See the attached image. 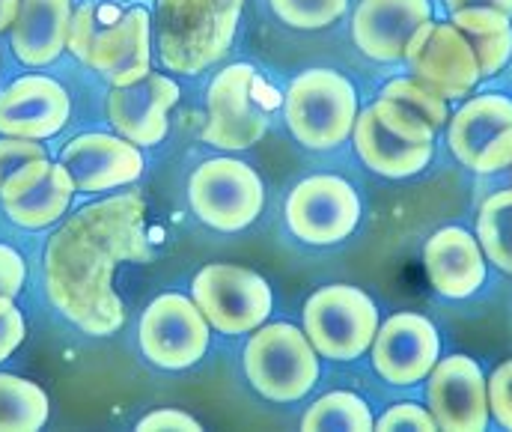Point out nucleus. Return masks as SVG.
<instances>
[{"instance_id": "1", "label": "nucleus", "mask_w": 512, "mask_h": 432, "mask_svg": "<svg viewBox=\"0 0 512 432\" xmlns=\"http://www.w3.org/2000/svg\"><path fill=\"white\" fill-rule=\"evenodd\" d=\"M149 257L146 203L140 194L126 191L90 203L48 239V298L84 334L111 337L126 322L114 272L120 263H146Z\"/></svg>"}, {"instance_id": "2", "label": "nucleus", "mask_w": 512, "mask_h": 432, "mask_svg": "<svg viewBox=\"0 0 512 432\" xmlns=\"http://www.w3.org/2000/svg\"><path fill=\"white\" fill-rule=\"evenodd\" d=\"M152 18L143 6L120 9L108 3H84L72 15L69 51L99 72L111 87H128L149 75Z\"/></svg>"}, {"instance_id": "3", "label": "nucleus", "mask_w": 512, "mask_h": 432, "mask_svg": "<svg viewBox=\"0 0 512 432\" xmlns=\"http://www.w3.org/2000/svg\"><path fill=\"white\" fill-rule=\"evenodd\" d=\"M245 0H155V39L170 72L200 75L233 45Z\"/></svg>"}, {"instance_id": "4", "label": "nucleus", "mask_w": 512, "mask_h": 432, "mask_svg": "<svg viewBox=\"0 0 512 432\" xmlns=\"http://www.w3.org/2000/svg\"><path fill=\"white\" fill-rule=\"evenodd\" d=\"M352 132L364 164L390 179L420 173L435 152V129L393 99H379L364 108Z\"/></svg>"}, {"instance_id": "5", "label": "nucleus", "mask_w": 512, "mask_h": 432, "mask_svg": "<svg viewBox=\"0 0 512 432\" xmlns=\"http://www.w3.org/2000/svg\"><path fill=\"white\" fill-rule=\"evenodd\" d=\"M286 126L307 149H334L355 129L358 93L334 69H307L298 75L283 102Z\"/></svg>"}, {"instance_id": "6", "label": "nucleus", "mask_w": 512, "mask_h": 432, "mask_svg": "<svg viewBox=\"0 0 512 432\" xmlns=\"http://www.w3.org/2000/svg\"><path fill=\"white\" fill-rule=\"evenodd\" d=\"M245 373L265 400L295 403L319 379V352L289 322L259 325L245 346Z\"/></svg>"}, {"instance_id": "7", "label": "nucleus", "mask_w": 512, "mask_h": 432, "mask_svg": "<svg viewBox=\"0 0 512 432\" xmlns=\"http://www.w3.org/2000/svg\"><path fill=\"white\" fill-rule=\"evenodd\" d=\"M379 331V310L367 292L346 284L322 287L304 304V334L331 361L361 358Z\"/></svg>"}, {"instance_id": "8", "label": "nucleus", "mask_w": 512, "mask_h": 432, "mask_svg": "<svg viewBox=\"0 0 512 432\" xmlns=\"http://www.w3.org/2000/svg\"><path fill=\"white\" fill-rule=\"evenodd\" d=\"M194 215L221 233H236L251 227L262 206L265 188L254 167L236 158H209L203 161L188 185Z\"/></svg>"}, {"instance_id": "9", "label": "nucleus", "mask_w": 512, "mask_h": 432, "mask_svg": "<svg viewBox=\"0 0 512 432\" xmlns=\"http://www.w3.org/2000/svg\"><path fill=\"white\" fill-rule=\"evenodd\" d=\"M209 319L179 292H164L149 301L140 316L137 340L149 364L161 370H188L209 349Z\"/></svg>"}, {"instance_id": "10", "label": "nucleus", "mask_w": 512, "mask_h": 432, "mask_svg": "<svg viewBox=\"0 0 512 432\" xmlns=\"http://www.w3.org/2000/svg\"><path fill=\"white\" fill-rule=\"evenodd\" d=\"M262 81L251 63H233L215 75L206 93L203 141L218 149H248L268 129V111L259 99Z\"/></svg>"}, {"instance_id": "11", "label": "nucleus", "mask_w": 512, "mask_h": 432, "mask_svg": "<svg viewBox=\"0 0 512 432\" xmlns=\"http://www.w3.org/2000/svg\"><path fill=\"white\" fill-rule=\"evenodd\" d=\"M194 304L221 334L256 331L271 313V287L262 275L233 263H212L197 272Z\"/></svg>"}, {"instance_id": "12", "label": "nucleus", "mask_w": 512, "mask_h": 432, "mask_svg": "<svg viewBox=\"0 0 512 432\" xmlns=\"http://www.w3.org/2000/svg\"><path fill=\"white\" fill-rule=\"evenodd\" d=\"M286 221L307 245H337L361 221L358 191L340 176H307L286 200Z\"/></svg>"}, {"instance_id": "13", "label": "nucleus", "mask_w": 512, "mask_h": 432, "mask_svg": "<svg viewBox=\"0 0 512 432\" xmlns=\"http://www.w3.org/2000/svg\"><path fill=\"white\" fill-rule=\"evenodd\" d=\"M405 60L417 81L432 87L444 99L471 96L477 81L483 78L477 54L471 51L468 39L453 24L426 21L408 42Z\"/></svg>"}, {"instance_id": "14", "label": "nucleus", "mask_w": 512, "mask_h": 432, "mask_svg": "<svg viewBox=\"0 0 512 432\" xmlns=\"http://www.w3.org/2000/svg\"><path fill=\"white\" fill-rule=\"evenodd\" d=\"M450 149L474 173L512 167V99L501 93L474 96L450 120Z\"/></svg>"}, {"instance_id": "15", "label": "nucleus", "mask_w": 512, "mask_h": 432, "mask_svg": "<svg viewBox=\"0 0 512 432\" xmlns=\"http://www.w3.org/2000/svg\"><path fill=\"white\" fill-rule=\"evenodd\" d=\"M75 191V179L63 161L33 158L0 185V206L12 224L42 230L69 212Z\"/></svg>"}, {"instance_id": "16", "label": "nucleus", "mask_w": 512, "mask_h": 432, "mask_svg": "<svg viewBox=\"0 0 512 432\" xmlns=\"http://www.w3.org/2000/svg\"><path fill=\"white\" fill-rule=\"evenodd\" d=\"M426 400L438 430L483 432L489 427V382L468 355H450L432 367Z\"/></svg>"}, {"instance_id": "17", "label": "nucleus", "mask_w": 512, "mask_h": 432, "mask_svg": "<svg viewBox=\"0 0 512 432\" xmlns=\"http://www.w3.org/2000/svg\"><path fill=\"white\" fill-rule=\"evenodd\" d=\"M441 340L435 325L420 313H396L376 331L373 367L384 382L408 388L423 382L438 364Z\"/></svg>"}, {"instance_id": "18", "label": "nucleus", "mask_w": 512, "mask_h": 432, "mask_svg": "<svg viewBox=\"0 0 512 432\" xmlns=\"http://www.w3.org/2000/svg\"><path fill=\"white\" fill-rule=\"evenodd\" d=\"M72 102L48 75H24L0 93V135L48 141L69 123Z\"/></svg>"}, {"instance_id": "19", "label": "nucleus", "mask_w": 512, "mask_h": 432, "mask_svg": "<svg viewBox=\"0 0 512 432\" xmlns=\"http://www.w3.org/2000/svg\"><path fill=\"white\" fill-rule=\"evenodd\" d=\"M60 161L75 179V188L84 194H102L131 185L143 173L140 146L126 141L123 135L90 132L78 135L63 146Z\"/></svg>"}, {"instance_id": "20", "label": "nucleus", "mask_w": 512, "mask_h": 432, "mask_svg": "<svg viewBox=\"0 0 512 432\" xmlns=\"http://www.w3.org/2000/svg\"><path fill=\"white\" fill-rule=\"evenodd\" d=\"M179 99L176 81L149 72L143 81L128 87H111L108 120L111 126L137 146H155L167 138V117Z\"/></svg>"}, {"instance_id": "21", "label": "nucleus", "mask_w": 512, "mask_h": 432, "mask_svg": "<svg viewBox=\"0 0 512 432\" xmlns=\"http://www.w3.org/2000/svg\"><path fill=\"white\" fill-rule=\"evenodd\" d=\"M429 18V0H361L352 18V36L370 60L393 63L405 57L411 36Z\"/></svg>"}, {"instance_id": "22", "label": "nucleus", "mask_w": 512, "mask_h": 432, "mask_svg": "<svg viewBox=\"0 0 512 432\" xmlns=\"http://www.w3.org/2000/svg\"><path fill=\"white\" fill-rule=\"evenodd\" d=\"M423 263L432 287L447 298H468L486 281V254L462 227L438 230L423 248Z\"/></svg>"}, {"instance_id": "23", "label": "nucleus", "mask_w": 512, "mask_h": 432, "mask_svg": "<svg viewBox=\"0 0 512 432\" xmlns=\"http://www.w3.org/2000/svg\"><path fill=\"white\" fill-rule=\"evenodd\" d=\"M72 0H21L9 27L12 54L24 66H48L69 48Z\"/></svg>"}, {"instance_id": "24", "label": "nucleus", "mask_w": 512, "mask_h": 432, "mask_svg": "<svg viewBox=\"0 0 512 432\" xmlns=\"http://www.w3.org/2000/svg\"><path fill=\"white\" fill-rule=\"evenodd\" d=\"M450 24L468 39L483 75H498L507 66V60L512 57L510 15L489 9V6H468V9L453 12Z\"/></svg>"}, {"instance_id": "25", "label": "nucleus", "mask_w": 512, "mask_h": 432, "mask_svg": "<svg viewBox=\"0 0 512 432\" xmlns=\"http://www.w3.org/2000/svg\"><path fill=\"white\" fill-rule=\"evenodd\" d=\"M48 394L21 376L0 373V432H36L48 424Z\"/></svg>"}, {"instance_id": "26", "label": "nucleus", "mask_w": 512, "mask_h": 432, "mask_svg": "<svg viewBox=\"0 0 512 432\" xmlns=\"http://www.w3.org/2000/svg\"><path fill=\"white\" fill-rule=\"evenodd\" d=\"M301 430L319 432V430H343V432H367L376 430L373 412L370 406L349 391H334L319 397L307 415L301 418Z\"/></svg>"}, {"instance_id": "27", "label": "nucleus", "mask_w": 512, "mask_h": 432, "mask_svg": "<svg viewBox=\"0 0 512 432\" xmlns=\"http://www.w3.org/2000/svg\"><path fill=\"white\" fill-rule=\"evenodd\" d=\"M477 242L501 272L512 275V191H498L483 203Z\"/></svg>"}, {"instance_id": "28", "label": "nucleus", "mask_w": 512, "mask_h": 432, "mask_svg": "<svg viewBox=\"0 0 512 432\" xmlns=\"http://www.w3.org/2000/svg\"><path fill=\"white\" fill-rule=\"evenodd\" d=\"M382 99H393V102L405 105L408 111L423 117L432 129L447 123V102H444V96H438L432 87H426L417 78H396V81H390L382 90Z\"/></svg>"}, {"instance_id": "29", "label": "nucleus", "mask_w": 512, "mask_h": 432, "mask_svg": "<svg viewBox=\"0 0 512 432\" xmlns=\"http://www.w3.org/2000/svg\"><path fill=\"white\" fill-rule=\"evenodd\" d=\"M349 0H271L274 15L295 30H322L346 12Z\"/></svg>"}, {"instance_id": "30", "label": "nucleus", "mask_w": 512, "mask_h": 432, "mask_svg": "<svg viewBox=\"0 0 512 432\" xmlns=\"http://www.w3.org/2000/svg\"><path fill=\"white\" fill-rule=\"evenodd\" d=\"M376 430L435 432L438 430V424H435V418H432L429 409H423V406H417V403H399V406H393V409L384 412L382 418H379V424H376Z\"/></svg>"}, {"instance_id": "31", "label": "nucleus", "mask_w": 512, "mask_h": 432, "mask_svg": "<svg viewBox=\"0 0 512 432\" xmlns=\"http://www.w3.org/2000/svg\"><path fill=\"white\" fill-rule=\"evenodd\" d=\"M33 158H48L42 141H27V138H9V135H3V138H0V185H3L18 167H24V164L33 161Z\"/></svg>"}, {"instance_id": "32", "label": "nucleus", "mask_w": 512, "mask_h": 432, "mask_svg": "<svg viewBox=\"0 0 512 432\" xmlns=\"http://www.w3.org/2000/svg\"><path fill=\"white\" fill-rule=\"evenodd\" d=\"M489 412L504 430H512V361H504L489 379Z\"/></svg>"}, {"instance_id": "33", "label": "nucleus", "mask_w": 512, "mask_h": 432, "mask_svg": "<svg viewBox=\"0 0 512 432\" xmlns=\"http://www.w3.org/2000/svg\"><path fill=\"white\" fill-rule=\"evenodd\" d=\"M27 325L21 310L15 307V298L0 295V364L15 355V349L24 343Z\"/></svg>"}, {"instance_id": "34", "label": "nucleus", "mask_w": 512, "mask_h": 432, "mask_svg": "<svg viewBox=\"0 0 512 432\" xmlns=\"http://www.w3.org/2000/svg\"><path fill=\"white\" fill-rule=\"evenodd\" d=\"M137 430L140 432H158V430H170V432H200L203 424L179 409H158V412H149L146 418L137 421Z\"/></svg>"}, {"instance_id": "35", "label": "nucleus", "mask_w": 512, "mask_h": 432, "mask_svg": "<svg viewBox=\"0 0 512 432\" xmlns=\"http://www.w3.org/2000/svg\"><path fill=\"white\" fill-rule=\"evenodd\" d=\"M24 281H27V266H24L21 254L9 245H0V295L18 298V292L24 289Z\"/></svg>"}, {"instance_id": "36", "label": "nucleus", "mask_w": 512, "mask_h": 432, "mask_svg": "<svg viewBox=\"0 0 512 432\" xmlns=\"http://www.w3.org/2000/svg\"><path fill=\"white\" fill-rule=\"evenodd\" d=\"M468 6H489V9H498V12L512 18V0H447L450 12H459V9H468Z\"/></svg>"}, {"instance_id": "37", "label": "nucleus", "mask_w": 512, "mask_h": 432, "mask_svg": "<svg viewBox=\"0 0 512 432\" xmlns=\"http://www.w3.org/2000/svg\"><path fill=\"white\" fill-rule=\"evenodd\" d=\"M18 6H21V0H0V33H6L12 27Z\"/></svg>"}]
</instances>
